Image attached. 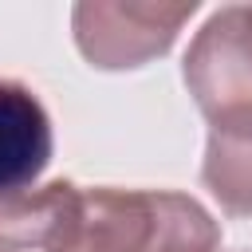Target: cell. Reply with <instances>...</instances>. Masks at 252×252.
I'll use <instances>...</instances> for the list:
<instances>
[{
  "mask_svg": "<svg viewBox=\"0 0 252 252\" xmlns=\"http://www.w3.org/2000/svg\"><path fill=\"white\" fill-rule=\"evenodd\" d=\"M55 252H220V224L189 193L79 185Z\"/></svg>",
  "mask_w": 252,
  "mask_h": 252,
  "instance_id": "cell-1",
  "label": "cell"
},
{
  "mask_svg": "<svg viewBox=\"0 0 252 252\" xmlns=\"http://www.w3.org/2000/svg\"><path fill=\"white\" fill-rule=\"evenodd\" d=\"M197 4L158 0H79L71 8V35L79 55L98 71H134L161 59Z\"/></svg>",
  "mask_w": 252,
  "mask_h": 252,
  "instance_id": "cell-2",
  "label": "cell"
},
{
  "mask_svg": "<svg viewBox=\"0 0 252 252\" xmlns=\"http://www.w3.org/2000/svg\"><path fill=\"white\" fill-rule=\"evenodd\" d=\"M181 79L209 122L252 114V4H220L197 28Z\"/></svg>",
  "mask_w": 252,
  "mask_h": 252,
  "instance_id": "cell-3",
  "label": "cell"
},
{
  "mask_svg": "<svg viewBox=\"0 0 252 252\" xmlns=\"http://www.w3.org/2000/svg\"><path fill=\"white\" fill-rule=\"evenodd\" d=\"M55 150L51 118L39 94L20 79H0V197L32 189Z\"/></svg>",
  "mask_w": 252,
  "mask_h": 252,
  "instance_id": "cell-4",
  "label": "cell"
},
{
  "mask_svg": "<svg viewBox=\"0 0 252 252\" xmlns=\"http://www.w3.org/2000/svg\"><path fill=\"white\" fill-rule=\"evenodd\" d=\"M75 201H79V185L67 177L0 197V248L4 252H32V248L55 252V244L63 240L71 224Z\"/></svg>",
  "mask_w": 252,
  "mask_h": 252,
  "instance_id": "cell-5",
  "label": "cell"
},
{
  "mask_svg": "<svg viewBox=\"0 0 252 252\" xmlns=\"http://www.w3.org/2000/svg\"><path fill=\"white\" fill-rule=\"evenodd\" d=\"M201 181L228 217H252V114L209 122Z\"/></svg>",
  "mask_w": 252,
  "mask_h": 252,
  "instance_id": "cell-6",
  "label": "cell"
},
{
  "mask_svg": "<svg viewBox=\"0 0 252 252\" xmlns=\"http://www.w3.org/2000/svg\"><path fill=\"white\" fill-rule=\"evenodd\" d=\"M0 252H4V248H0Z\"/></svg>",
  "mask_w": 252,
  "mask_h": 252,
  "instance_id": "cell-7",
  "label": "cell"
}]
</instances>
